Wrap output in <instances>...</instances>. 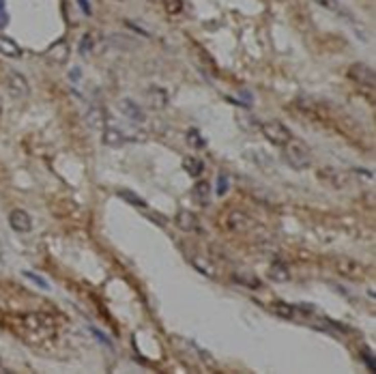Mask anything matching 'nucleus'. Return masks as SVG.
Here are the masks:
<instances>
[{
    "instance_id": "nucleus-27",
    "label": "nucleus",
    "mask_w": 376,
    "mask_h": 374,
    "mask_svg": "<svg viewBox=\"0 0 376 374\" xmlns=\"http://www.w3.org/2000/svg\"><path fill=\"white\" fill-rule=\"evenodd\" d=\"M24 275H26V277L30 279V282H35V284H37L39 288H43V290H48V288H50V284L45 282L43 277H39V275H37L35 271H24Z\"/></svg>"
},
{
    "instance_id": "nucleus-32",
    "label": "nucleus",
    "mask_w": 376,
    "mask_h": 374,
    "mask_svg": "<svg viewBox=\"0 0 376 374\" xmlns=\"http://www.w3.org/2000/svg\"><path fill=\"white\" fill-rule=\"evenodd\" d=\"M7 22H9L7 11H0V28H5V26H7Z\"/></svg>"
},
{
    "instance_id": "nucleus-29",
    "label": "nucleus",
    "mask_w": 376,
    "mask_h": 374,
    "mask_svg": "<svg viewBox=\"0 0 376 374\" xmlns=\"http://www.w3.org/2000/svg\"><path fill=\"white\" fill-rule=\"evenodd\" d=\"M90 331H92V336H95V338H97L99 342H103V344H106L108 348H112V340H110V338H108L106 334H101V331H99L97 327H90Z\"/></svg>"
},
{
    "instance_id": "nucleus-28",
    "label": "nucleus",
    "mask_w": 376,
    "mask_h": 374,
    "mask_svg": "<svg viewBox=\"0 0 376 374\" xmlns=\"http://www.w3.org/2000/svg\"><path fill=\"white\" fill-rule=\"evenodd\" d=\"M316 5H320L322 9H327V11H340V3L338 0H314Z\"/></svg>"
},
{
    "instance_id": "nucleus-3",
    "label": "nucleus",
    "mask_w": 376,
    "mask_h": 374,
    "mask_svg": "<svg viewBox=\"0 0 376 374\" xmlns=\"http://www.w3.org/2000/svg\"><path fill=\"white\" fill-rule=\"evenodd\" d=\"M260 129H263V136L271 142L275 144V147H284V144L292 138V131L286 127L281 121H265L263 125H260Z\"/></svg>"
},
{
    "instance_id": "nucleus-22",
    "label": "nucleus",
    "mask_w": 376,
    "mask_h": 374,
    "mask_svg": "<svg viewBox=\"0 0 376 374\" xmlns=\"http://www.w3.org/2000/svg\"><path fill=\"white\" fill-rule=\"evenodd\" d=\"M187 142H190L194 149H204L206 147V140L200 136V131H198V129H190V131H187Z\"/></svg>"
},
{
    "instance_id": "nucleus-6",
    "label": "nucleus",
    "mask_w": 376,
    "mask_h": 374,
    "mask_svg": "<svg viewBox=\"0 0 376 374\" xmlns=\"http://www.w3.org/2000/svg\"><path fill=\"white\" fill-rule=\"evenodd\" d=\"M7 88L15 99H26L30 95L28 80L22 74H15V71H11V74L7 76Z\"/></svg>"
},
{
    "instance_id": "nucleus-17",
    "label": "nucleus",
    "mask_w": 376,
    "mask_h": 374,
    "mask_svg": "<svg viewBox=\"0 0 376 374\" xmlns=\"http://www.w3.org/2000/svg\"><path fill=\"white\" fill-rule=\"evenodd\" d=\"M269 279H273V282H288L290 279L288 267H284L281 263H273L269 267Z\"/></svg>"
},
{
    "instance_id": "nucleus-23",
    "label": "nucleus",
    "mask_w": 376,
    "mask_h": 374,
    "mask_svg": "<svg viewBox=\"0 0 376 374\" xmlns=\"http://www.w3.org/2000/svg\"><path fill=\"white\" fill-rule=\"evenodd\" d=\"M101 119H103V112L99 108H90L86 112V121H88L90 127H101Z\"/></svg>"
},
{
    "instance_id": "nucleus-26",
    "label": "nucleus",
    "mask_w": 376,
    "mask_h": 374,
    "mask_svg": "<svg viewBox=\"0 0 376 374\" xmlns=\"http://www.w3.org/2000/svg\"><path fill=\"white\" fill-rule=\"evenodd\" d=\"M90 50H92V37H90V35H84V37H82V41H80L78 52H80L82 56H86Z\"/></svg>"
},
{
    "instance_id": "nucleus-11",
    "label": "nucleus",
    "mask_w": 376,
    "mask_h": 374,
    "mask_svg": "<svg viewBox=\"0 0 376 374\" xmlns=\"http://www.w3.org/2000/svg\"><path fill=\"white\" fill-rule=\"evenodd\" d=\"M320 179L327 181V185H331L333 190H342L344 185H346V174L342 170H336V168H322L320 170Z\"/></svg>"
},
{
    "instance_id": "nucleus-21",
    "label": "nucleus",
    "mask_w": 376,
    "mask_h": 374,
    "mask_svg": "<svg viewBox=\"0 0 376 374\" xmlns=\"http://www.w3.org/2000/svg\"><path fill=\"white\" fill-rule=\"evenodd\" d=\"M119 198L127 200L129 204L138 206V209H149V204H146V200H144V198H140L138 194H133L131 190H121V192H119Z\"/></svg>"
},
{
    "instance_id": "nucleus-8",
    "label": "nucleus",
    "mask_w": 376,
    "mask_h": 374,
    "mask_svg": "<svg viewBox=\"0 0 376 374\" xmlns=\"http://www.w3.org/2000/svg\"><path fill=\"white\" fill-rule=\"evenodd\" d=\"M9 224L15 232H30L33 230V217H30L24 209H15L9 213Z\"/></svg>"
},
{
    "instance_id": "nucleus-30",
    "label": "nucleus",
    "mask_w": 376,
    "mask_h": 374,
    "mask_svg": "<svg viewBox=\"0 0 376 374\" xmlns=\"http://www.w3.org/2000/svg\"><path fill=\"white\" fill-rule=\"evenodd\" d=\"M78 5H80V9H82V11H84L86 15H90V13H92V9H90V3H88V0H78Z\"/></svg>"
},
{
    "instance_id": "nucleus-4",
    "label": "nucleus",
    "mask_w": 376,
    "mask_h": 374,
    "mask_svg": "<svg viewBox=\"0 0 376 374\" xmlns=\"http://www.w3.org/2000/svg\"><path fill=\"white\" fill-rule=\"evenodd\" d=\"M336 271L346 279H361L365 275V265L346 256V258H338L336 261Z\"/></svg>"
},
{
    "instance_id": "nucleus-14",
    "label": "nucleus",
    "mask_w": 376,
    "mask_h": 374,
    "mask_svg": "<svg viewBox=\"0 0 376 374\" xmlns=\"http://www.w3.org/2000/svg\"><path fill=\"white\" fill-rule=\"evenodd\" d=\"M129 140L131 138H127L119 129H106V131H103V136H101V142L108 144V147H123V144H127Z\"/></svg>"
},
{
    "instance_id": "nucleus-5",
    "label": "nucleus",
    "mask_w": 376,
    "mask_h": 374,
    "mask_svg": "<svg viewBox=\"0 0 376 374\" xmlns=\"http://www.w3.org/2000/svg\"><path fill=\"white\" fill-rule=\"evenodd\" d=\"M348 78L355 80L357 84L365 86V88H374L376 84V78H374V69L370 65H365V62H355L350 65L348 69Z\"/></svg>"
},
{
    "instance_id": "nucleus-13",
    "label": "nucleus",
    "mask_w": 376,
    "mask_h": 374,
    "mask_svg": "<svg viewBox=\"0 0 376 374\" xmlns=\"http://www.w3.org/2000/svg\"><path fill=\"white\" fill-rule=\"evenodd\" d=\"M45 58L50 62H54V65H62V62L69 58V45L65 43V41H58V43H54V45L48 50Z\"/></svg>"
},
{
    "instance_id": "nucleus-31",
    "label": "nucleus",
    "mask_w": 376,
    "mask_h": 374,
    "mask_svg": "<svg viewBox=\"0 0 376 374\" xmlns=\"http://www.w3.org/2000/svg\"><path fill=\"white\" fill-rule=\"evenodd\" d=\"M363 357H365V363H368V368H370V370H376V366H374V357L370 355L368 350H363Z\"/></svg>"
},
{
    "instance_id": "nucleus-19",
    "label": "nucleus",
    "mask_w": 376,
    "mask_h": 374,
    "mask_svg": "<svg viewBox=\"0 0 376 374\" xmlns=\"http://www.w3.org/2000/svg\"><path fill=\"white\" fill-rule=\"evenodd\" d=\"M273 312L281 318H295L297 316V306L286 303V301H275L273 303Z\"/></svg>"
},
{
    "instance_id": "nucleus-25",
    "label": "nucleus",
    "mask_w": 376,
    "mask_h": 374,
    "mask_svg": "<svg viewBox=\"0 0 376 374\" xmlns=\"http://www.w3.org/2000/svg\"><path fill=\"white\" fill-rule=\"evenodd\" d=\"M228 187H230V179H228V174L219 172L217 174V190H215V194L217 196H224L228 192Z\"/></svg>"
},
{
    "instance_id": "nucleus-10",
    "label": "nucleus",
    "mask_w": 376,
    "mask_h": 374,
    "mask_svg": "<svg viewBox=\"0 0 376 374\" xmlns=\"http://www.w3.org/2000/svg\"><path fill=\"white\" fill-rule=\"evenodd\" d=\"M146 101L153 110H163L168 106V92H166L161 86H151L146 90Z\"/></svg>"
},
{
    "instance_id": "nucleus-33",
    "label": "nucleus",
    "mask_w": 376,
    "mask_h": 374,
    "mask_svg": "<svg viewBox=\"0 0 376 374\" xmlns=\"http://www.w3.org/2000/svg\"><path fill=\"white\" fill-rule=\"evenodd\" d=\"M0 9H5V0H0Z\"/></svg>"
},
{
    "instance_id": "nucleus-1",
    "label": "nucleus",
    "mask_w": 376,
    "mask_h": 374,
    "mask_svg": "<svg viewBox=\"0 0 376 374\" xmlns=\"http://www.w3.org/2000/svg\"><path fill=\"white\" fill-rule=\"evenodd\" d=\"M284 155H286V161L295 170H306L308 166L312 163V151H310V147H308L303 140H299L295 136H292L284 144Z\"/></svg>"
},
{
    "instance_id": "nucleus-20",
    "label": "nucleus",
    "mask_w": 376,
    "mask_h": 374,
    "mask_svg": "<svg viewBox=\"0 0 376 374\" xmlns=\"http://www.w3.org/2000/svg\"><path fill=\"white\" fill-rule=\"evenodd\" d=\"M234 282L241 284V286H247V288H260L263 286V282L254 275V273H234Z\"/></svg>"
},
{
    "instance_id": "nucleus-15",
    "label": "nucleus",
    "mask_w": 376,
    "mask_h": 374,
    "mask_svg": "<svg viewBox=\"0 0 376 374\" xmlns=\"http://www.w3.org/2000/svg\"><path fill=\"white\" fill-rule=\"evenodd\" d=\"M0 54L7 56V58H19V56H22V50H19V45L15 43L13 39L0 35Z\"/></svg>"
},
{
    "instance_id": "nucleus-18",
    "label": "nucleus",
    "mask_w": 376,
    "mask_h": 374,
    "mask_svg": "<svg viewBox=\"0 0 376 374\" xmlns=\"http://www.w3.org/2000/svg\"><path fill=\"white\" fill-rule=\"evenodd\" d=\"M183 168L187 170V174H192V176H200L202 172H204V163L198 159V157H194V155H187V157L183 159Z\"/></svg>"
},
{
    "instance_id": "nucleus-35",
    "label": "nucleus",
    "mask_w": 376,
    "mask_h": 374,
    "mask_svg": "<svg viewBox=\"0 0 376 374\" xmlns=\"http://www.w3.org/2000/svg\"><path fill=\"white\" fill-rule=\"evenodd\" d=\"M0 363H3V361H0Z\"/></svg>"
},
{
    "instance_id": "nucleus-9",
    "label": "nucleus",
    "mask_w": 376,
    "mask_h": 374,
    "mask_svg": "<svg viewBox=\"0 0 376 374\" xmlns=\"http://www.w3.org/2000/svg\"><path fill=\"white\" fill-rule=\"evenodd\" d=\"M119 110L133 123H144L146 121V112L142 110L140 103H135L133 99H121L119 101Z\"/></svg>"
},
{
    "instance_id": "nucleus-7",
    "label": "nucleus",
    "mask_w": 376,
    "mask_h": 374,
    "mask_svg": "<svg viewBox=\"0 0 376 374\" xmlns=\"http://www.w3.org/2000/svg\"><path fill=\"white\" fill-rule=\"evenodd\" d=\"M174 224L181 228L185 232H202V226H200V220H198V215L187 211V209H181L174 217Z\"/></svg>"
},
{
    "instance_id": "nucleus-12",
    "label": "nucleus",
    "mask_w": 376,
    "mask_h": 374,
    "mask_svg": "<svg viewBox=\"0 0 376 374\" xmlns=\"http://www.w3.org/2000/svg\"><path fill=\"white\" fill-rule=\"evenodd\" d=\"M192 198H194L196 204L208 206V202H211V185H208L206 181H198L192 187Z\"/></svg>"
},
{
    "instance_id": "nucleus-16",
    "label": "nucleus",
    "mask_w": 376,
    "mask_h": 374,
    "mask_svg": "<svg viewBox=\"0 0 376 374\" xmlns=\"http://www.w3.org/2000/svg\"><path fill=\"white\" fill-rule=\"evenodd\" d=\"M24 325L28 329H43V327H54L52 318L45 314H26L24 316Z\"/></svg>"
},
{
    "instance_id": "nucleus-2",
    "label": "nucleus",
    "mask_w": 376,
    "mask_h": 374,
    "mask_svg": "<svg viewBox=\"0 0 376 374\" xmlns=\"http://www.w3.org/2000/svg\"><path fill=\"white\" fill-rule=\"evenodd\" d=\"M254 220L241 209H230L222 215V226L230 232H249L254 228Z\"/></svg>"
},
{
    "instance_id": "nucleus-24",
    "label": "nucleus",
    "mask_w": 376,
    "mask_h": 374,
    "mask_svg": "<svg viewBox=\"0 0 376 374\" xmlns=\"http://www.w3.org/2000/svg\"><path fill=\"white\" fill-rule=\"evenodd\" d=\"M161 3H163V9L170 15H179L183 11V0H161Z\"/></svg>"
},
{
    "instance_id": "nucleus-34",
    "label": "nucleus",
    "mask_w": 376,
    "mask_h": 374,
    "mask_svg": "<svg viewBox=\"0 0 376 374\" xmlns=\"http://www.w3.org/2000/svg\"><path fill=\"white\" fill-rule=\"evenodd\" d=\"M0 114H3V103H0Z\"/></svg>"
}]
</instances>
